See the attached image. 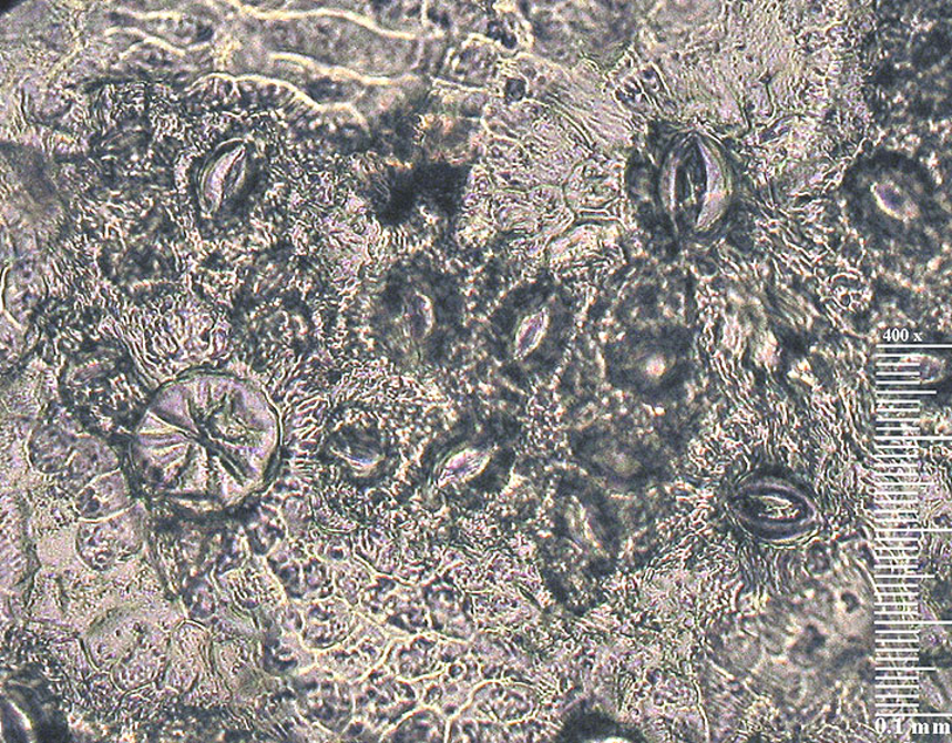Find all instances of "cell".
<instances>
[{
  "label": "cell",
  "instance_id": "6da1fadb",
  "mask_svg": "<svg viewBox=\"0 0 952 743\" xmlns=\"http://www.w3.org/2000/svg\"><path fill=\"white\" fill-rule=\"evenodd\" d=\"M258 151L242 138H228L195 157L187 172L188 204L204 236H222L249 194Z\"/></svg>",
  "mask_w": 952,
  "mask_h": 743
},
{
  "label": "cell",
  "instance_id": "277c9868",
  "mask_svg": "<svg viewBox=\"0 0 952 743\" xmlns=\"http://www.w3.org/2000/svg\"><path fill=\"white\" fill-rule=\"evenodd\" d=\"M880 659H918L917 653L912 652H879Z\"/></svg>",
  "mask_w": 952,
  "mask_h": 743
},
{
  "label": "cell",
  "instance_id": "3957f363",
  "mask_svg": "<svg viewBox=\"0 0 952 743\" xmlns=\"http://www.w3.org/2000/svg\"><path fill=\"white\" fill-rule=\"evenodd\" d=\"M918 649H921V644H910V643L879 644V650H918Z\"/></svg>",
  "mask_w": 952,
  "mask_h": 743
},
{
  "label": "cell",
  "instance_id": "7a4b0ae2",
  "mask_svg": "<svg viewBox=\"0 0 952 743\" xmlns=\"http://www.w3.org/2000/svg\"><path fill=\"white\" fill-rule=\"evenodd\" d=\"M104 266L108 278L130 298L150 301L174 287L181 264L164 233L145 230L109 245Z\"/></svg>",
  "mask_w": 952,
  "mask_h": 743
}]
</instances>
